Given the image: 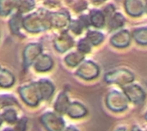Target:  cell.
Instances as JSON below:
<instances>
[{
    "label": "cell",
    "instance_id": "20",
    "mask_svg": "<svg viewBox=\"0 0 147 131\" xmlns=\"http://www.w3.org/2000/svg\"><path fill=\"white\" fill-rule=\"evenodd\" d=\"M90 45L91 44L89 42V40L87 39H81L78 44V50L82 54L89 53L91 50Z\"/></svg>",
    "mask_w": 147,
    "mask_h": 131
},
{
    "label": "cell",
    "instance_id": "33",
    "mask_svg": "<svg viewBox=\"0 0 147 131\" xmlns=\"http://www.w3.org/2000/svg\"><path fill=\"white\" fill-rule=\"evenodd\" d=\"M146 119L147 120V112H146Z\"/></svg>",
    "mask_w": 147,
    "mask_h": 131
},
{
    "label": "cell",
    "instance_id": "4",
    "mask_svg": "<svg viewBox=\"0 0 147 131\" xmlns=\"http://www.w3.org/2000/svg\"><path fill=\"white\" fill-rule=\"evenodd\" d=\"M41 123L48 131H62L65 128L63 118L55 113L48 112L44 114L41 118Z\"/></svg>",
    "mask_w": 147,
    "mask_h": 131
},
{
    "label": "cell",
    "instance_id": "31",
    "mask_svg": "<svg viewBox=\"0 0 147 131\" xmlns=\"http://www.w3.org/2000/svg\"><path fill=\"white\" fill-rule=\"evenodd\" d=\"M1 124H2V118H1V117H0V125H1Z\"/></svg>",
    "mask_w": 147,
    "mask_h": 131
},
{
    "label": "cell",
    "instance_id": "6",
    "mask_svg": "<svg viewBox=\"0 0 147 131\" xmlns=\"http://www.w3.org/2000/svg\"><path fill=\"white\" fill-rule=\"evenodd\" d=\"M76 74L84 80H93L99 76L100 69L94 62L87 60L78 67Z\"/></svg>",
    "mask_w": 147,
    "mask_h": 131
},
{
    "label": "cell",
    "instance_id": "19",
    "mask_svg": "<svg viewBox=\"0 0 147 131\" xmlns=\"http://www.w3.org/2000/svg\"><path fill=\"white\" fill-rule=\"evenodd\" d=\"M86 39L93 45H97L101 44L104 39V35L97 31H89L86 36Z\"/></svg>",
    "mask_w": 147,
    "mask_h": 131
},
{
    "label": "cell",
    "instance_id": "27",
    "mask_svg": "<svg viewBox=\"0 0 147 131\" xmlns=\"http://www.w3.org/2000/svg\"><path fill=\"white\" fill-rule=\"evenodd\" d=\"M131 131H142V130H140L138 126H133V128H132V130Z\"/></svg>",
    "mask_w": 147,
    "mask_h": 131
},
{
    "label": "cell",
    "instance_id": "13",
    "mask_svg": "<svg viewBox=\"0 0 147 131\" xmlns=\"http://www.w3.org/2000/svg\"><path fill=\"white\" fill-rule=\"evenodd\" d=\"M90 24L97 28H102L105 25V15L103 12L99 10H91L90 15Z\"/></svg>",
    "mask_w": 147,
    "mask_h": 131
},
{
    "label": "cell",
    "instance_id": "5",
    "mask_svg": "<svg viewBox=\"0 0 147 131\" xmlns=\"http://www.w3.org/2000/svg\"><path fill=\"white\" fill-rule=\"evenodd\" d=\"M123 92L124 94L127 96L128 101H131L135 105H140L144 103L146 100V93L144 89L139 85H127L123 87Z\"/></svg>",
    "mask_w": 147,
    "mask_h": 131
},
{
    "label": "cell",
    "instance_id": "22",
    "mask_svg": "<svg viewBox=\"0 0 147 131\" xmlns=\"http://www.w3.org/2000/svg\"><path fill=\"white\" fill-rule=\"evenodd\" d=\"M13 104H16V101L14 98L10 96H6V95L0 97V106L3 107V106H8Z\"/></svg>",
    "mask_w": 147,
    "mask_h": 131
},
{
    "label": "cell",
    "instance_id": "29",
    "mask_svg": "<svg viewBox=\"0 0 147 131\" xmlns=\"http://www.w3.org/2000/svg\"><path fill=\"white\" fill-rule=\"evenodd\" d=\"M105 0H92V2L94 3H102V2H104Z\"/></svg>",
    "mask_w": 147,
    "mask_h": 131
},
{
    "label": "cell",
    "instance_id": "25",
    "mask_svg": "<svg viewBox=\"0 0 147 131\" xmlns=\"http://www.w3.org/2000/svg\"><path fill=\"white\" fill-rule=\"evenodd\" d=\"M79 21L83 25L84 27H88L90 25V19L88 18L87 15H82L80 17V19H79Z\"/></svg>",
    "mask_w": 147,
    "mask_h": 131
},
{
    "label": "cell",
    "instance_id": "24",
    "mask_svg": "<svg viewBox=\"0 0 147 131\" xmlns=\"http://www.w3.org/2000/svg\"><path fill=\"white\" fill-rule=\"evenodd\" d=\"M27 127V119L26 118H22L17 122L16 124V127L14 129L15 131H25Z\"/></svg>",
    "mask_w": 147,
    "mask_h": 131
},
{
    "label": "cell",
    "instance_id": "32",
    "mask_svg": "<svg viewBox=\"0 0 147 131\" xmlns=\"http://www.w3.org/2000/svg\"><path fill=\"white\" fill-rule=\"evenodd\" d=\"M146 13H147V3H146Z\"/></svg>",
    "mask_w": 147,
    "mask_h": 131
},
{
    "label": "cell",
    "instance_id": "7",
    "mask_svg": "<svg viewBox=\"0 0 147 131\" xmlns=\"http://www.w3.org/2000/svg\"><path fill=\"white\" fill-rule=\"evenodd\" d=\"M131 41V35L127 30H122L115 33L111 38V44L118 48H124L129 45Z\"/></svg>",
    "mask_w": 147,
    "mask_h": 131
},
{
    "label": "cell",
    "instance_id": "28",
    "mask_svg": "<svg viewBox=\"0 0 147 131\" xmlns=\"http://www.w3.org/2000/svg\"><path fill=\"white\" fill-rule=\"evenodd\" d=\"M115 131H127V129H126V128H124V127H120V128H117V129H116Z\"/></svg>",
    "mask_w": 147,
    "mask_h": 131
},
{
    "label": "cell",
    "instance_id": "26",
    "mask_svg": "<svg viewBox=\"0 0 147 131\" xmlns=\"http://www.w3.org/2000/svg\"><path fill=\"white\" fill-rule=\"evenodd\" d=\"M65 131H79L78 130H77L75 127H72V126H70V127H68L67 129H65Z\"/></svg>",
    "mask_w": 147,
    "mask_h": 131
},
{
    "label": "cell",
    "instance_id": "30",
    "mask_svg": "<svg viewBox=\"0 0 147 131\" xmlns=\"http://www.w3.org/2000/svg\"><path fill=\"white\" fill-rule=\"evenodd\" d=\"M3 131H15L14 130H12V129H10V128H7V129H5Z\"/></svg>",
    "mask_w": 147,
    "mask_h": 131
},
{
    "label": "cell",
    "instance_id": "23",
    "mask_svg": "<svg viewBox=\"0 0 147 131\" xmlns=\"http://www.w3.org/2000/svg\"><path fill=\"white\" fill-rule=\"evenodd\" d=\"M70 26H71L70 27H71V31L74 32L76 34H80L82 33L83 29H84V27L80 23L79 21H72L71 22V25Z\"/></svg>",
    "mask_w": 147,
    "mask_h": 131
},
{
    "label": "cell",
    "instance_id": "10",
    "mask_svg": "<svg viewBox=\"0 0 147 131\" xmlns=\"http://www.w3.org/2000/svg\"><path fill=\"white\" fill-rule=\"evenodd\" d=\"M87 112V109L84 105L75 101L70 104L66 113L72 118H80L86 116Z\"/></svg>",
    "mask_w": 147,
    "mask_h": 131
},
{
    "label": "cell",
    "instance_id": "18",
    "mask_svg": "<svg viewBox=\"0 0 147 131\" xmlns=\"http://www.w3.org/2000/svg\"><path fill=\"white\" fill-rule=\"evenodd\" d=\"M133 36L139 44L147 45V27H141L134 30Z\"/></svg>",
    "mask_w": 147,
    "mask_h": 131
},
{
    "label": "cell",
    "instance_id": "11",
    "mask_svg": "<svg viewBox=\"0 0 147 131\" xmlns=\"http://www.w3.org/2000/svg\"><path fill=\"white\" fill-rule=\"evenodd\" d=\"M73 45V39L71 37H70L67 33H62L55 41V47L56 49L60 51L64 52L72 47Z\"/></svg>",
    "mask_w": 147,
    "mask_h": 131
},
{
    "label": "cell",
    "instance_id": "3",
    "mask_svg": "<svg viewBox=\"0 0 147 131\" xmlns=\"http://www.w3.org/2000/svg\"><path fill=\"white\" fill-rule=\"evenodd\" d=\"M19 92L21 93L22 100L29 106H35L41 100V97L36 83L22 87L21 89H19Z\"/></svg>",
    "mask_w": 147,
    "mask_h": 131
},
{
    "label": "cell",
    "instance_id": "17",
    "mask_svg": "<svg viewBox=\"0 0 147 131\" xmlns=\"http://www.w3.org/2000/svg\"><path fill=\"white\" fill-rule=\"evenodd\" d=\"M14 83V76L7 70L0 71V86L9 88Z\"/></svg>",
    "mask_w": 147,
    "mask_h": 131
},
{
    "label": "cell",
    "instance_id": "14",
    "mask_svg": "<svg viewBox=\"0 0 147 131\" xmlns=\"http://www.w3.org/2000/svg\"><path fill=\"white\" fill-rule=\"evenodd\" d=\"M53 62L52 58L47 55H43L37 60L35 63V69L40 72H44L49 70L53 67Z\"/></svg>",
    "mask_w": 147,
    "mask_h": 131
},
{
    "label": "cell",
    "instance_id": "9",
    "mask_svg": "<svg viewBox=\"0 0 147 131\" xmlns=\"http://www.w3.org/2000/svg\"><path fill=\"white\" fill-rule=\"evenodd\" d=\"M125 8L127 12L132 16L141 15L144 10V6L140 0H126Z\"/></svg>",
    "mask_w": 147,
    "mask_h": 131
},
{
    "label": "cell",
    "instance_id": "12",
    "mask_svg": "<svg viewBox=\"0 0 147 131\" xmlns=\"http://www.w3.org/2000/svg\"><path fill=\"white\" fill-rule=\"evenodd\" d=\"M70 104L67 94L65 93H60L54 104V109L59 114H64L67 112Z\"/></svg>",
    "mask_w": 147,
    "mask_h": 131
},
{
    "label": "cell",
    "instance_id": "8",
    "mask_svg": "<svg viewBox=\"0 0 147 131\" xmlns=\"http://www.w3.org/2000/svg\"><path fill=\"white\" fill-rule=\"evenodd\" d=\"M41 100H49L54 92V87L48 80H40L36 82Z\"/></svg>",
    "mask_w": 147,
    "mask_h": 131
},
{
    "label": "cell",
    "instance_id": "21",
    "mask_svg": "<svg viewBox=\"0 0 147 131\" xmlns=\"http://www.w3.org/2000/svg\"><path fill=\"white\" fill-rule=\"evenodd\" d=\"M3 118L9 124H15L17 121L16 113V112L14 110H11V109L6 110L3 113Z\"/></svg>",
    "mask_w": 147,
    "mask_h": 131
},
{
    "label": "cell",
    "instance_id": "15",
    "mask_svg": "<svg viewBox=\"0 0 147 131\" xmlns=\"http://www.w3.org/2000/svg\"><path fill=\"white\" fill-rule=\"evenodd\" d=\"M84 58V54L80 53V52H72L70 53L69 55H67L65 57V63L67 65L71 66V67H75L77 65H78Z\"/></svg>",
    "mask_w": 147,
    "mask_h": 131
},
{
    "label": "cell",
    "instance_id": "16",
    "mask_svg": "<svg viewBox=\"0 0 147 131\" xmlns=\"http://www.w3.org/2000/svg\"><path fill=\"white\" fill-rule=\"evenodd\" d=\"M124 23H125V18L123 17V15L120 13H115L109 20V27L110 30H115L119 27H121L124 25Z\"/></svg>",
    "mask_w": 147,
    "mask_h": 131
},
{
    "label": "cell",
    "instance_id": "1",
    "mask_svg": "<svg viewBox=\"0 0 147 131\" xmlns=\"http://www.w3.org/2000/svg\"><path fill=\"white\" fill-rule=\"evenodd\" d=\"M104 81L109 84H117L125 87L134 81V75L128 70L119 69L108 72L104 76Z\"/></svg>",
    "mask_w": 147,
    "mask_h": 131
},
{
    "label": "cell",
    "instance_id": "2",
    "mask_svg": "<svg viewBox=\"0 0 147 131\" xmlns=\"http://www.w3.org/2000/svg\"><path fill=\"white\" fill-rule=\"evenodd\" d=\"M106 105L109 110L115 112H121L127 108L128 100L124 94L113 90L110 91L106 97Z\"/></svg>",
    "mask_w": 147,
    "mask_h": 131
}]
</instances>
